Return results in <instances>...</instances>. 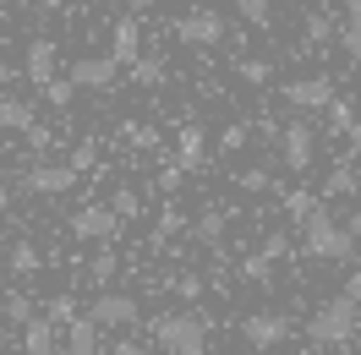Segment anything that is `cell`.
I'll list each match as a JSON object with an SVG mask.
<instances>
[{"mask_svg":"<svg viewBox=\"0 0 361 355\" xmlns=\"http://www.w3.org/2000/svg\"><path fill=\"white\" fill-rule=\"evenodd\" d=\"M208 323L203 311H159L148 323V339H154L159 355H208Z\"/></svg>","mask_w":361,"mask_h":355,"instance_id":"6da1fadb","label":"cell"},{"mask_svg":"<svg viewBox=\"0 0 361 355\" xmlns=\"http://www.w3.org/2000/svg\"><path fill=\"white\" fill-rule=\"evenodd\" d=\"M301 251L312 257V263H345L350 251H356V241H350V230L329 213V202H317L312 213L301 219Z\"/></svg>","mask_w":361,"mask_h":355,"instance_id":"7a4b0ae2","label":"cell"},{"mask_svg":"<svg viewBox=\"0 0 361 355\" xmlns=\"http://www.w3.org/2000/svg\"><path fill=\"white\" fill-rule=\"evenodd\" d=\"M356 333H361V306L350 295H329V301H317V311L307 317V339L323 344V350H329V344H334V350L350 344Z\"/></svg>","mask_w":361,"mask_h":355,"instance_id":"3957f363","label":"cell"},{"mask_svg":"<svg viewBox=\"0 0 361 355\" xmlns=\"http://www.w3.org/2000/svg\"><path fill=\"white\" fill-rule=\"evenodd\" d=\"M82 317H88L99 333L104 328H137V323H142V301H137L132 289H93V301H88Z\"/></svg>","mask_w":361,"mask_h":355,"instance_id":"277c9868","label":"cell"},{"mask_svg":"<svg viewBox=\"0 0 361 355\" xmlns=\"http://www.w3.org/2000/svg\"><path fill=\"white\" fill-rule=\"evenodd\" d=\"M235 333H241L247 350H279V344L295 339V323L285 311H247V317L235 323Z\"/></svg>","mask_w":361,"mask_h":355,"instance_id":"5b68a950","label":"cell"},{"mask_svg":"<svg viewBox=\"0 0 361 355\" xmlns=\"http://www.w3.org/2000/svg\"><path fill=\"white\" fill-rule=\"evenodd\" d=\"M225 33H230V23L214 11V6H192V11H180V17H176V39L186 49H219V44H225Z\"/></svg>","mask_w":361,"mask_h":355,"instance_id":"8992f818","label":"cell"},{"mask_svg":"<svg viewBox=\"0 0 361 355\" xmlns=\"http://www.w3.org/2000/svg\"><path fill=\"white\" fill-rule=\"evenodd\" d=\"M285 104H290V110H329V104H334L339 93H334V77H329V71H307V77H290V82H285Z\"/></svg>","mask_w":361,"mask_h":355,"instance_id":"52a82bcc","label":"cell"},{"mask_svg":"<svg viewBox=\"0 0 361 355\" xmlns=\"http://www.w3.org/2000/svg\"><path fill=\"white\" fill-rule=\"evenodd\" d=\"M312 154H317L312 120H290V126L279 132V158H285V170H290V175H307V170H312Z\"/></svg>","mask_w":361,"mask_h":355,"instance_id":"ba28073f","label":"cell"},{"mask_svg":"<svg viewBox=\"0 0 361 355\" xmlns=\"http://www.w3.org/2000/svg\"><path fill=\"white\" fill-rule=\"evenodd\" d=\"M71 235H77V241H99V246H110L115 235H121V219H115L104 202H82V208L71 213Z\"/></svg>","mask_w":361,"mask_h":355,"instance_id":"9c48e42d","label":"cell"},{"mask_svg":"<svg viewBox=\"0 0 361 355\" xmlns=\"http://www.w3.org/2000/svg\"><path fill=\"white\" fill-rule=\"evenodd\" d=\"M23 77L33 82V88H44V82H55L61 77V49H55V39H33V44L23 49Z\"/></svg>","mask_w":361,"mask_h":355,"instance_id":"30bf717a","label":"cell"},{"mask_svg":"<svg viewBox=\"0 0 361 355\" xmlns=\"http://www.w3.org/2000/svg\"><path fill=\"white\" fill-rule=\"evenodd\" d=\"M23 186L33 197H66L71 186H77V170H71V164H27Z\"/></svg>","mask_w":361,"mask_h":355,"instance_id":"8fae6325","label":"cell"},{"mask_svg":"<svg viewBox=\"0 0 361 355\" xmlns=\"http://www.w3.org/2000/svg\"><path fill=\"white\" fill-rule=\"evenodd\" d=\"M115 71H121V66H115L110 55H82V61H71L66 77L77 82V93H82V88H88V93H104V88H115Z\"/></svg>","mask_w":361,"mask_h":355,"instance_id":"7c38bea8","label":"cell"},{"mask_svg":"<svg viewBox=\"0 0 361 355\" xmlns=\"http://www.w3.org/2000/svg\"><path fill=\"white\" fill-rule=\"evenodd\" d=\"M137 55H142V23H137V17H121V23L110 27V61L115 66H132Z\"/></svg>","mask_w":361,"mask_h":355,"instance_id":"4fadbf2b","label":"cell"},{"mask_svg":"<svg viewBox=\"0 0 361 355\" xmlns=\"http://www.w3.org/2000/svg\"><path fill=\"white\" fill-rule=\"evenodd\" d=\"M17 350H23V355H61V344H55V323H49V317H27Z\"/></svg>","mask_w":361,"mask_h":355,"instance_id":"5bb4252c","label":"cell"},{"mask_svg":"<svg viewBox=\"0 0 361 355\" xmlns=\"http://www.w3.org/2000/svg\"><path fill=\"white\" fill-rule=\"evenodd\" d=\"M225 230H230V213L225 208H208V213L192 219V246H208V251H214V246L225 241Z\"/></svg>","mask_w":361,"mask_h":355,"instance_id":"9a60e30c","label":"cell"},{"mask_svg":"<svg viewBox=\"0 0 361 355\" xmlns=\"http://www.w3.org/2000/svg\"><path fill=\"white\" fill-rule=\"evenodd\" d=\"M66 355H110V350L99 344V328L88 317H71L66 323Z\"/></svg>","mask_w":361,"mask_h":355,"instance_id":"2e32d148","label":"cell"},{"mask_svg":"<svg viewBox=\"0 0 361 355\" xmlns=\"http://www.w3.org/2000/svg\"><path fill=\"white\" fill-rule=\"evenodd\" d=\"M203 154H208V137L203 126H180V170H203Z\"/></svg>","mask_w":361,"mask_h":355,"instance_id":"e0dca14e","label":"cell"},{"mask_svg":"<svg viewBox=\"0 0 361 355\" xmlns=\"http://www.w3.org/2000/svg\"><path fill=\"white\" fill-rule=\"evenodd\" d=\"M6 263H11V273H23V279H27V273L44 268V251H39L33 241H11V246H6Z\"/></svg>","mask_w":361,"mask_h":355,"instance_id":"ac0fdd59","label":"cell"},{"mask_svg":"<svg viewBox=\"0 0 361 355\" xmlns=\"http://www.w3.org/2000/svg\"><path fill=\"white\" fill-rule=\"evenodd\" d=\"M33 126V104L27 99H0V132H27Z\"/></svg>","mask_w":361,"mask_h":355,"instance_id":"d6986e66","label":"cell"},{"mask_svg":"<svg viewBox=\"0 0 361 355\" xmlns=\"http://www.w3.org/2000/svg\"><path fill=\"white\" fill-rule=\"evenodd\" d=\"M350 192H361V175L350 158H339L334 170H329V197H350Z\"/></svg>","mask_w":361,"mask_h":355,"instance_id":"ffe728a7","label":"cell"},{"mask_svg":"<svg viewBox=\"0 0 361 355\" xmlns=\"http://www.w3.org/2000/svg\"><path fill=\"white\" fill-rule=\"evenodd\" d=\"M115 268H121V263H115V251H110V246H99V251H93V263H88V285L93 289H110Z\"/></svg>","mask_w":361,"mask_h":355,"instance_id":"44dd1931","label":"cell"},{"mask_svg":"<svg viewBox=\"0 0 361 355\" xmlns=\"http://www.w3.org/2000/svg\"><path fill=\"white\" fill-rule=\"evenodd\" d=\"M235 77H241L247 88H269L274 66H269V61H257V55H241V61H235Z\"/></svg>","mask_w":361,"mask_h":355,"instance_id":"7402d4cb","label":"cell"},{"mask_svg":"<svg viewBox=\"0 0 361 355\" xmlns=\"http://www.w3.org/2000/svg\"><path fill=\"white\" fill-rule=\"evenodd\" d=\"M279 202H285V219H295V224L317 208V197H312V192H301V186H295V192H285V186H279Z\"/></svg>","mask_w":361,"mask_h":355,"instance_id":"603a6c76","label":"cell"},{"mask_svg":"<svg viewBox=\"0 0 361 355\" xmlns=\"http://www.w3.org/2000/svg\"><path fill=\"white\" fill-rule=\"evenodd\" d=\"M235 11H241L247 27H269L274 23V0H235Z\"/></svg>","mask_w":361,"mask_h":355,"instance_id":"cb8c5ba5","label":"cell"},{"mask_svg":"<svg viewBox=\"0 0 361 355\" xmlns=\"http://www.w3.org/2000/svg\"><path fill=\"white\" fill-rule=\"evenodd\" d=\"M132 82H137V88H154V82H164V61H154V55H137V61H132Z\"/></svg>","mask_w":361,"mask_h":355,"instance_id":"d4e9b609","label":"cell"},{"mask_svg":"<svg viewBox=\"0 0 361 355\" xmlns=\"http://www.w3.org/2000/svg\"><path fill=\"white\" fill-rule=\"evenodd\" d=\"M39 93H44V104H49V110H66L71 99H77V82H71V77H55V82H44Z\"/></svg>","mask_w":361,"mask_h":355,"instance_id":"484cf974","label":"cell"},{"mask_svg":"<svg viewBox=\"0 0 361 355\" xmlns=\"http://www.w3.org/2000/svg\"><path fill=\"white\" fill-rule=\"evenodd\" d=\"M104 208H110L115 219H137V213H142V197H137L132 186H121V192H115V197L104 202Z\"/></svg>","mask_w":361,"mask_h":355,"instance_id":"4316f807","label":"cell"},{"mask_svg":"<svg viewBox=\"0 0 361 355\" xmlns=\"http://www.w3.org/2000/svg\"><path fill=\"white\" fill-rule=\"evenodd\" d=\"M241 279H252V285H274V263L263 257V251H252V257H241Z\"/></svg>","mask_w":361,"mask_h":355,"instance_id":"83f0119b","label":"cell"},{"mask_svg":"<svg viewBox=\"0 0 361 355\" xmlns=\"http://www.w3.org/2000/svg\"><path fill=\"white\" fill-rule=\"evenodd\" d=\"M301 39H307V44H329V39H334V23H329V17H317V11H312V17H307V23H301Z\"/></svg>","mask_w":361,"mask_h":355,"instance_id":"f1b7e54d","label":"cell"},{"mask_svg":"<svg viewBox=\"0 0 361 355\" xmlns=\"http://www.w3.org/2000/svg\"><path fill=\"white\" fill-rule=\"evenodd\" d=\"M339 49H345V55H350V66L361 71V23H345V27H339Z\"/></svg>","mask_w":361,"mask_h":355,"instance_id":"f546056e","label":"cell"},{"mask_svg":"<svg viewBox=\"0 0 361 355\" xmlns=\"http://www.w3.org/2000/svg\"><path fill=\"white\" fill-rule=\"evenodd\" d=\"M247 137H252L247 120H230L225 132H219V148H225V154H235V148H247Z\"/></svg>","mask_w":361,"mask_h":355,"instance_id":"4dcf8cb0","label":"cell"},{"mask_svg":"<svg viewBox=\"0 0 361 355\" xmlns=\"http://www.w3.org/2000/svg\"><path fill=\"white\" fill-rule=\"evenodd\" d=\"M235 186H241V192H269L274 175L263 170V164H252V170H241V175H235Z\"/></svg>","mask_w":361,"mask_h":355,"instance_id":"1f68e13d","label":"cell"},{"mask_svg":"<svg viewBox=\"0 0 361 355\" xmlns=\"http://www.w3.org/2000/svg\"><path fill=\"white\" fill-rule=\"evenodd\" d=\"M44 317H49V323H55V328H61V323H71V317H77V301H71V295H49Z\"/></svg>","mask_w":361,"mask_h":355,"instance_id":"d6a6232c","label":"cell"},{"mask_svg":"<svg viewBox=\"0 0 361 355\" xmlns=\"http://www.w3.org/2000/svg\"><path fill=\"white\" fill-rule=\"evenodd\" d=\"M350 120H356V110H350L345 99H334V104H329V132L345 137V132H350Z\"/></svg>","mask_w":361,"mask_h":355,"instance_id":"836d02e7","label":"cell"},{"mask_svg":"<svg viewBox=\"0 0 361 355\" xmlns=\"http://www.w3.org/2000/svg\"><path fill=\"white\" fill-rule=\"evenodd\" d=\"M170 295H180V301H197V295H203V279H197V273H176V279H170Z\"/></svg>","mask_w":361,"mask_h":355,"instance_id":"e575fe53","label":"cell"},{"mask_svg":"<svg viewBox=\"0 0 361 355\" xmlns=\"http://www.w3.org/2000/svg\"><path fill=\"white\" fill-rule=\"evenodd\" d=\"M263 257H269V263H279V257H290V235H279V230H274L269 241H263Z\"/></svg>","mask_w":361,"mask_h":355,"instance_id":"d590c367","label":"cell"},{"mask_svg":"<svg viewBox=\"0 0 361 355\" xmlns=\"http://www.w3.org/2000/svg\"><path fill=\"white\" fill-rule=\"evenodd\" d=\"M180 175H186L180 164H164V170H159V192H176V186H180Z\"/></svg>","mask_w":361,"mask_h":355,"instance_id":"8d00e7d4","label":"cell"},{"mask_svg":"<svg viewBox=\"0 0 361 355\" xmlns=\"http://www.w3.org/2000/svg\"><path fill=\"white\" fill-rule=\"evenodd\" d=\"M71 170H77V175H82V170H93V142H82V148L71 154Z\"/></svg>","mask_w":361,"mask_h":355,"instance_id":"74e56055","label":"cell"},{"mask_svg":"<svg viewBox=\"0 0 361 355\" xmlns=\"http://www.w3.org/2000/svg\"><path fill=\"white\" fill-rule=\"evenodd\" d=\"M6 311H11L17 323H27V317H33V311H27V295H11V301H6Z\"/></svg>","mask_w":361,"mask_h":355,"instance_id":"f35d334b","label":"cell"},{"mask_svg":"<svg viewBox=\"0 0 361 355\" xmlns=\"http://www.w3.org/2000/svg\"><path fill=\"white\" fill-rule=\"evenodd\" d=\"M132 142H137V148H159V137L148 132V126H137V132H132Z\"/></svg>","mask_w":361,"mask_h":355,"instance_id":"ab89813d","label":"cell"},{"mask_svg":"<svg viewBox=\"0 0 361 355\" xmlns=\"http://www.w3.org/2000/svg\"><path fill=\"white\" fill-rule=\"evenodd\" d=\"M345 142H350V158L361 154V120H350V132H345Z\"/></svg>","mask_w":361,"mask_h":355,"instance_id":"60d3db41","label":"cell"},{"mask_svg":"<svg viewBox=\"0 0 361 355\" xmlns=\"http://www.w3.org/2000/svg\"><path fill=\"white\" fill-rule=\"evenodd\" d=\"M345 295H350V301H356V306H361V268H356V273H350V279H345Z\"/></svg>","mask_w":361,"mask_h":355,"instance_id":"b9f144b4","label":"cell"},{"mask_svg":"<svg viewBox=\"0 0 361 355\" xmlns=\"http://www.w3.org/2000/svg\"><path fill=\"white\" fill-rule=\"evenodd\" d=\"M110 355H142V344H132V339H121V344H115Z\"/></svg>","mask_w":361,"mask_h":355,"instance_id":"7bdbcfd3","label":"cell"},{"mask_svg":"<svg viewBox=\"0 0 361 355\" xmlns=\"http://www.w3.org/2000/svg\"><path fill=\"white\" fill-rule=\"evenodd\" d=\"M345 230H350V241H361V208L350 213V219H345Z\"/></svg>","mask_w":361,"mask_h":355,"instance_id":"ee69618b","label":"cell"},{"mask_svg":"<svg viewBox=\"0 0 361 355\" xmlns=\"http://www.w3.org/2000/svg\"><path fill=\"white\" fill-rule=\"evenodd\" d=\"M345 23H361V0H350V6H345Z\"/></svg>","mask_w":361,"mask_h":355,"instance_id":"f6af8a7d","label":"cell"},{"mask_svg":"<svg viewBox=\"0 0 361 355\" xmlns=\"http://www.w3.org/2000/svg\"><path fill=\"white\" fill-rule=\"evenodd\" d=\"M11 77H23V71H17V66H6V61H0V82H11Z\"/></svg>","mask_w":361,"mask_h":355,"instance_id":"bcb514c9","label":"cell"},{"mask_svg":"<svg viewBox=\"0 0 361 355\" xmlns=\"http://www.w3.org/2000/svg\"><path fill=\"white\" fill-rule=\"evenodd\" d=\"M6 208H11V192H6V186H0V219H6Z\"/></svg>","mask_w":361,"mask_h":355,"instance_id":"7dc6e473","label":"cell"},{"mask_svg":"<svg viewBox=\"0 0 361 355\" xmlns=\"http://www.w3.org/2000/svg\"><path fill=\"white\" fill-rule=\"evenodd\" d=\"M49 6H88V0H49Z\"/></svg>","mask_w":361,"mask_h":355,"instance_id":"c3c4849f","label":"cell"},{"mask_svg":"<svg viewBox=\"0 0 361 355\" xmlns=\"http://www.w3.org/2000/svg\"><path fill=\"white\" fill-rule=\"evenodd\" d=\"M137 6H154V0H137Z\"/></svg>","mask_w":361,"mask_h":355,"instance_id":"681fc988","label":"cell"},{"mask_svg":"<svg viewBox=\"0 0 361 355\" xmlns=\"http://www.w3.org/2000/svg\"><path fill=\"white\" fill-rule=\"evenodd\" d=\"M197 6H214V0H197Z\"/></svg>","mask_w":361,"mask_h":355,"instance_id":"f907efd6","label":"cell"},{"mask_svg":"<svg viewBox=\"0 0 361 355\" xmlns=\"http://www.w3.org/2000/svg\"><path fill=\"white\" fill-rule=\"evenodd\" d=\"M0 6H11V0H0Z\"/></svg>","mask_w":361,"mask_h":355,"instance_id":"816d5d0a","label":"cell"},{"mask_svg":"<svg viewBox=\"0 0 361 355\" xmlns=\"http://www.w3.org/2000/svg\"><path fill=\"white\" fill-rule=\"evenodd\" d=\"M0 289H6V279H0Z\"/></svg>","mask_w":361,"mask_h":355,"instance_id":"f5cc1de1","label":"cell"},{"mask_svg":"<svg viewBox=\"0 0 361 355\" xmlns=\"http://www.w3.org/2000/svg\"><path fill=\"white\" fill-rule=\"evenodd\" d=\"M274 6H279V0H274Z\"/></svg>","mask_w":361,"mask_h":355,"instance_id":"db71d44e","label":"cell"}]
</instances>
